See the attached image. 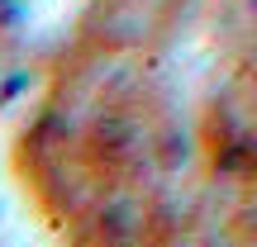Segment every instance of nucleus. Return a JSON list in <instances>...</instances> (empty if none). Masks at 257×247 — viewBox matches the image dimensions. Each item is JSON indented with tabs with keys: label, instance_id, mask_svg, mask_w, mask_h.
Segmentation results:
<instances>
[{
	"label": "nucleus",
	"instance_id": "f257e3e1",
	"mask_svg": "<svg viewBox=\"0 0 257 247\" xmlns=\"http://www.w3.org/2000/svg\"><path fill=\"white\" fill-rule=\"evenodd\" d=\"M181 152L176 100L148 53L72 38L10 143V166L62 238L157 242L176 228Z\"/></svg>",
	"mask_w": 257,
	"mask_h": 247
},
{
	"label": "nucleus",
	"instance_id": "f03ea898",
	"mask_svg": "<svg viewBox=\"0 0 257 247\" xmlns=\"http://www.w3.org/2000/svg\"><path fill=\"white\" fill-rule=\"evenodd\" d=\"M195 5L200 0H86L72 38L153 57L157 48H167L186 29Z\"/></svg>",
	"mask_w": 257,
	"mask_h": 247
},
{
	"label": "nucleus",
	"instance_id": "7ed1b4c3",
	"mask_svg": "<svg viewBox=\"0 0 257 247\" xmlns=\"http://www.w3.org/2000/svg\"><path fill=\"white\" fill-rule=\"evenodd\" d=\"M10 34H15V5H10V0H0V48L10 43Z\"/></svg>",
	"mask_w": 257,
	"mask_h": 247
}]
</instances>
